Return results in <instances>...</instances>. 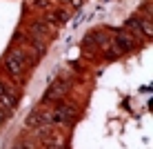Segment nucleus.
Instances as JSON below:
<instances>
[{
    "instance_id": "obj_1",
    "label": "nucleus",
    "mask_w": 153,
    "mask_h": 149,
    "mask_svg": "<svg viewBox=\"0 0 153 149\" xmlns=\"http://www.w3.org/2000/svg\"><path fill=\"white\" fill-rule=\"evenodd\" d=\"M4 67H7V71L11 73V76H20V73L25 71V67H27V56H25V51L11 49L4 56Z\"/></svg>"
},
{
    "instance_id": "obj_2",
    "label": "nucleus",
    "mask_w": 153,
    "mask_h": 149,
    "mask_svg": "<svg viewBox=\"0 0 153 149\" xmlns=\"http://www.w3.org/2000/svg\"><path fill=\"white\" fill-rule=\"evenodd\" d=\"M47 118H49V125H69L76 120V111L73 107H58L51 114H47Z\"/></svg>"
},
{
    "instance_id": "obj_3",
    "label": "nucleus",
    "mask_w": 153,
    "mask_h": 149,
    "mask_svg": "<svg viewBox=\"0 0 153 149\" xmlns=\"http://www.w3.org/2000/svg\"><path fill=\"white\" fill-rule=\"evenodd\" d=\"M111 45L120 51V54H122V51H129V49L135 47V34H118Z\"/></svg>"
},
{
    "instance_id": "obj_4",
    "label": "nucleus",
    "mask_w": 153,
    "mask_h": 149,
    "mask_svg": "<svg viewBox=\"0 0 153 149\" xmlns=\"http://www.w3.org/2000/svg\"><path fill=\"white\" fill-rule=\"evenodd\" d=\"M16 103H18V98H16V94L13 91H2L0 94V109H4V111H11L16 107Z\"/></svg>"
},
{
    "instance_id": "obj_5",
    "label": "nucleus",
    "mask_w": 153,
    "mask_h": 149,
    "mask_svg": "<svg viewBox=\"0 0 153 149\" xmlns=\"http://www.w3.org/2000/svg\"><path fill=\"white\" fill-rule=\"evenodd\" d=\"M62 94H65V85H62V82H53V85L49 87V91H47L45 98H47V100H56V98H60Z\"/></svg>"
},
{
    "instance_id": "obj_6",
    "label": "nucleus",
    "mask_w": 153,
    "mask_h": 149,
    "mask_svg": "<svg viewBox=\"0 0 153 149\" xmlns=\"http://www.w3.org/2000/svg\"><path fill=\"white\" fill-rule=\"evenodd\" d=\"M31 34H36V36H47V34H49V25L33 22V25H31Z\"/></svg>"
},
{
    "instance_id": "obj_7",
    "label": "nucleus",
    "mask_w": 153,
    "mask_h": 149,
    "mask_svg": "<svg viewBox=\"0 0 153 149\" xmlns=\"http://www.w3.org/2000/svg\"><path fill=\"white\" fill-rule=\"evenodd\" d=\"M2 91H7V87H4V85L0 82V94H2Z\"/></svg>"
}]
</instances>
